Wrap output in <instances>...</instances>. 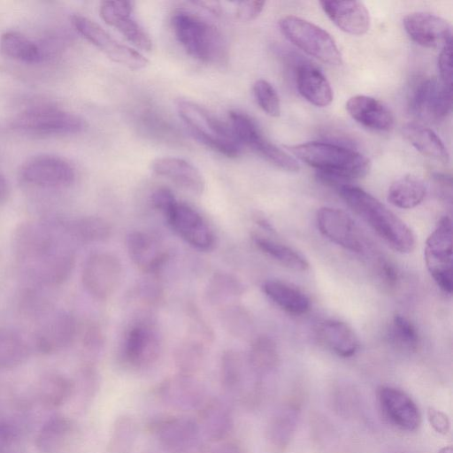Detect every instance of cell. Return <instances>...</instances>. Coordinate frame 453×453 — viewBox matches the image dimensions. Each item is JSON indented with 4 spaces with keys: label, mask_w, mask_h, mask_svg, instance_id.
<instances>
[{
    "label": "cell",
    "mask_w": 453,
    "mask_h": 453,
    "mask_svg": "<svg viewBox=\"0 0 453 453\" xmlns=\"http://www.w3.org/2000/svg\"><path fill=\"white\" fill-rule=\"evenodd\" d=\"M63 221L27 222L14 234L18 265L34 282L58 286L73 272L75 254L67 242Z\"/></svg>",
    "instance_id": "1"
},
{
    "label": "cell",
    "mask_w": 453,
    "mask_h": 453,
    "mask_svg": "<svg viewBox=\"0 0 453 453\" xmlns=\"http://www.w3.org/2000/svg\"><path fill=\"white\" fill-rule=\"evenodd\" d=\"M288 149L299 160L315 168L321 182L335 189L351 180L365 177L371 168L366 156L336 143L308 142Z\"/></svg>",
    "instance_id": "2"
},
{
    "label": "cell",
    "mask_w": 453,
    "mask_h": 453,
    "mask_svg": "<svg viewBox=\"0 0 453 453\" xmlns=\"http://www.w3.org/2000/svg\"><path fill=\"white\" fill-rule=\"evenodd\" d=\"M341 198L393 250L411 252L416 244L411 229L386 205L363 188L345 183L336 188Z\"/></svg>",
    "instance_id": "3"
},
{
    "label": "cell",
    "mask_w": 453,
    "mask_h": 453,
    "mask_svg": "<svg viewBox=\"0 0 453 453\" xmlns=\"http://www.w3.org/2000/svg\"><path fill=\"white\" fill-rule=\"evenodd\" d=\"M176 39L193 58L206 64L222 65L227 58L226 44L220 32L206 20L186 11L172 17Z\"/></svg>",
    "instance_id": "4"
},
{
    "label": "cell",
    "mask_w": 453,
    "mask_h": 453,
    "mask_svg": "<svg viewBox=\"0 0 453 453\" xmlns=\"http://www.w3.org/2000/svg\"><path fill=\"white\" fill-rule=\"evenodd\" d=\"M176 109L196 141L228 157H235L241 153L242 145L235 139L230 127L207 110L185 99L176 101Z\"/></svg>",
    "instance_id": "5"
},
{
    "label": "cell",
    "mask_w": 453,
    "mask_h": 453,
    "mask_svg": "<svg viewBox=\"0 0 453 453\" xmlns=\"http://www.w3.org/2000/svg\"><path fill=\"white\" fill-rule=\"evenodd\" d=\"M279 27L290 42L308 55L327 65L342 64V53L335 41L320 27L295 15L281 18Z\"/></svg>",
    "instance_id": "6"
},
{
    "label": "cell",
    "mask_w": 453,
    "mask_h": 453,
    "mask_svg": "<svg viewBox=\"0 0 453 453\" xmlns=\"http://www.w3.org/2000/svg\"><path fill=\"white\" fill-rule=\"evenodd\" d=\"M13 128L37 134H73L84 128L79 116L53 106L38 105L27 108L14 117Z\"/></svg>",
    "instance_id": "7"
},
{
    "label": "cell",
    "mask_w": 453,
    "mask_h": 453,
    "mask_svg": "<svg viewBox=\"0 0 453 453\" xmlns=\"http://www.w3.org/2000/svg\"><path fill=\"white\" fill-rule=\"evenodd\" d=\"M424 256L426 268L434 282L443 292L451 294L452 224L449 217L441 218L427 237Z\"/></svg>",
    "instance_id": "8"
},
{
    "label": "cell",
    "mask_w": 453,
    "mask_h": 453,
    "mask_svg": "<svg viewBox=\"0 0 453 453\" xmlns=\"http://www.w3.org/2000/svg\"><path fill=\"white\" fill-rule=\"evenodd\" d=\"M71 22L82 37L113 62L133 70L142 69L149 65V60L142 54L118 42L90 19L75 14L72 16Z\"/></svg>",
    "instance_id": "9"
},
{
    "label": "cell",
    "mask_w": 453,
    "mask_h": 453,
    "mask_svg": "<svg viewBox=\"0 0 453 453\" xmlns=\"http://www.w3.org/2000/svg\"><path fill=\"white\" fill-rule=\"evenodd\" d=\"M451 106L452 88L439 77H430L419 81L410 99L411 111L427 123L445 119L450 112Z\"/></svg>",
    "instance_id": "10"
},
{
    "label": "cell",
    "mask_w": 453,
    "mask_h": 453,
    "mask_svg": "<svg viewBox=\"0 0 453 453\" xmlns=\"http://www.w3.org/2000/svg\"><path fill=\"white\" fill-rule=\"evenodd\" d=\"M149 430L158 444L171 453H185L196 444L200 435L198 421L180 415L160 416L149 423Z\"/></svg>",
    "instance_id": "11"
},
{
    "label": "cell",
    "mask_w": 453,
    "mask_h": 453,
    "mask_svg": "<svg viewBox=\"0 0 453 453\" xmlns=\"http://www.w3.org/2000/svg\"><path fill=\"white\" fill-rule=\"evenodd\" d=\"M121 263L107 252L92 254L85 262L81 280L87 292L98 300L109 298L119 285Z\"/></svg>",
    "instance_id": "12"
},
{
    "label": "cell",
    "mask_w": 453,
    "mask_h": 453,
    "mask_svg": "<svg viewBox=\"0 0 453 453\" xmlns=\"http://www.w3.org/2000/svg\"><path fill=\"white\" fill-rule=\"evenodd\" d=\"M319 232L335 244L355 253H365L367 241L359 227L344 211L322 207L316 214Z\"/></svg>",
    "instance_id": "13"
},
{
    "label": "cell",
    "mask_w": 453,
    "mask_h": 453,
    "mask_svg": "<svg viewBox=\"0 0 453 453\" xmlns=\"http://www.w3.org/2000/svg\"><path fill=\"white\" fill-rule=\"evenodd\" d=\"M161 351L159 335L147 321H139L127 332L121 349L123 361L133 368L153 365Z\"/></svg>",
    "instance_id": "14"
},
{
    "label": "cell",
    "mask_w": 453,
    "mask_h": 453,
    "mask_svg": "<svg viewBox=\"0 0 453 453\" xmlns=\"http://www.w3.org/2000/svg\"><path fill=\"white\" fill-rule=\"evenodd\" d=\"M78 328L76 319L70 312H50L35 332V348L46 355L58 352L74 342Z\"/></svg>",
    "instance_id": "15"
},
{
    "label": "cell",
    "mask_w": 453,
    "mask_h": 453,
    "mask_svg": "<svg viewBox=\"0 0 453 453\" xmlns=\"http://www.w3.org/2000/svg\"><path fill=\"white\" fill-rule=\"evenodd\" d=\"M21 179L42 188H64L75 178L73 166L65 159L52 155H41L28 159L20 169Z\"/></svg>",
    "instance_id": "16"
},
{
    "label": "cell",
    "mask_w": 453,
    "mask_h": 453,
    "mask_svg": "<svg viewBox=\"0 0 453 453\" xmlns=\"http://www.w3.org/2000/svg\"><path fill=\"white\" fill-rule=\"evenodd\" d=\"M173 230L187 243L199 250H211L215 245L212 230L192 207L179 203L165 217Z\"/></svg>",
    "instance_id": "17"
},
{
    "label": "cell",
    "mask_w": 453,
    "mask_h": 453,
    "mask_svg": "<svg viewBox=\"0 0 453 453\" xmlns=\"http://www.w3.org/2000/svg\"><path fill=\"white\" fill-rule=\"evenodd\" d=\"M156 394L164 404L182 411H199L208 400L204 388L193 376L180 373L161 381Z\"/></svg>",
    "instance_id": "18"
},
{
    "label": "cell",
    "mask_w": 453,
    "mask_h": 453,
    "mask_svg": "<svg viewBox=\"0 0 453 453\" xmlns=\"http://www.w3.org/2000/svg\"><path fill=\"white\" fill-rule=\"evenodd\" d=\"M403 25L409 37L420 46L442 49L451 44V26L445 19L436 14L411 12L403 18Z\"/></svg>",
    "instance_id": "19"
},
{
    "label": "cell",
    "mask_w": 453,
    "mask_h": 453,
    "mask_svg": "<svg viewBox=\"0 0 453 453\" xmlns=\"http://www.w3.org/2000/svg\"><path fill=\"white\" fill-rule=\"evenodd\" d=\"M378 401L386 418L397 428L413 432L419 427V409L403 390L391 386H382L378 390Z\"/></svg>",
    "instance_id": "20"
},
{
    "label": "cell",
    "mask_w": 453,
    "mask_h": 453,
    "mask_svg": "<svg viewBox=\"0 0 453 453\" xmlns=\"http://www.w3.org/2000/svg\"><path fill=\"white\" fill-rule=\"evenodd\" d=\"M133 3L129 1H104L99 13L104 21L115 27L136 48L150 51L152 41L140 24L132 16Z\"/></svg>",
    "instance_id": "21"
},
{
    "label": "cell",
    "mask_w": 453,
    "mask_h": 453,
    "mask_svg": "<svg viewBox=\"0 0 453 453\" xmlns=\"http://www.w3.org/2000/svg\"><path fill=\"white\" fill-rule=\"evenodd\" d=\"M322 10L342 31L353 35H365L370 27L371 18L364 3L360 1H320Z\"/></svg>",
    "instance_id": "22"
},
{
    "label": "cell",
    "mask_w": 453,
    "mask_h": 453,
    "mask_svg": "<svg viewBox=\"0 0 453 453\" xmlns=\"http://www.w3.org/2000/svg\"><path fill=\"white\" fill-rule=\"evenodd\" d=\"M130 259L147 273L157 272L168 259V252L154 235L143 231H133L127 238Z\"/></svg>",
    "instance_id": "23"
},
{
    "label": "cell",
    "mask_w": 453,
    "mask_h": 453,
    "mask_svg": "<svg viewBox=\"0 0 453 453\" xmlns=\"http://www.w3.org/2000/svg\"><path fill=\"white\" fill-rule=\"evenodd\" d=\"M346 111L360 125L374 131H388L394 126V116L381 101L357 95L349 98Z\"/></svg>",
    "instance_id": "24"
},
{
    "label": "cell",
    "mask_w": 453,
    "mask_h": 453,
    "mask_svg": "<svg viewBox=\"0 0 453 453\" xmlns=\"http://www.w3.org/2000/svg\"><path fill=\"white\" fill-rule=\"evenodd\" d=\"M151 169L156 174L169 179L180 188L194 195H201L204 190L205 181L202 173L192 164L182 158L158 157L153 161Z\"/></svg>",
    "instance_id": "25"
},
{
    "label": "cell",
    "mask_w": 453,
    "mask_h": 453,
    "mask_svg": "<svg viewBox=\"0 0 453 453\" xmlns=\"http://www.w3.org/2000/svg\"><path fill=\"white\" fill-rule=\"evenodd\" d=\"M296 78L297 89L306 101L317 107H326L332 103L333 88L318 67L311 64L300 65Z\"/></svg>",
    "instance_id": "26"
},
{
    "label": "cell",
    "mask_w": 453,
    "mask_h": 453,
    "mask_svg": "<svg viewBox=\"0 0 453 453\" xmlns=\"http://www.w3.org/2000/svg\"><path fill=\"white\" fill-rule=\"evenodd\" d=\"M198 411V424L206 437L215 442L226 440L234 428V418L229 406L219 399H208Z\"/></svg>",
    "instance_id": "27"
},
{
    "label": "cell",
    "mask_w": 453,
    "mask_h": 453,
    "mask_svg": "<svg viewBox=\"0 0 453 453\" xmlns=\"http://www.w3.org/2000/svg\"><path fill=\"white\" fill-rule=\"evenodd\" d=\"M318 337L326 348L342 357L355 355L359 348V340L353 329L341 320L323 321L318 327Z\"/></svg>",
    "instance_id": "28"
},
{
    "label": "cell",
    "mask_w": 453,
    "mask_h": 453,
    "mask_svg": "<svg viewBox=\"0 0 453 453\" xmlns=\"http://www.w3.org/2000/svg\"><path fill=\"white\" fill-rule=\"evenodd\" d=\"M74 426L64 416H53L41 427L35 445L41 453H60L71 442Z\"/></svg>",
    "instance_id": "29"
},
{
    "label": "cell",
    "mask_w": 453,
    "mask_h": 453,
    "mask_svg": "<svg viewBox=\"0 0 453 453\" xmlns=\"http://www.w3.org/2000/svg\"><path fill=\"white\" fill-rule=\"evenodd\" d=\"M404 138L422 155L447 164L449 151L441 139L431 128L417 123H408L403 127Z\"/></svg>",
    "instance_id": "30"
},
{
    "label": "cell",
    "mask_w": 453,
    "mask_h": 453,
    "mask_svg": "<svg viewBox=\"0 0 453 453\" xmlns=\"http://www.w3.org/2000/svg\"><path fill=\"white\" fill-rule=\"evenodd\" d=\"M263 291L277 306L288 313L303 314L311 307L309 297L302 290L287 282L278 280H266L263 284Z\"/></svg>",
    "instance_id": "31"
},
{
    "label": "cell",
    "mask_w": 453,
    "mask_h": 453,
    "mask_svg": "<svg viewBox=\"0 0 453 453\" xmlns=\"http://www.w3.org/2000/svg\"><path fill=\"white\" fill-rule=\"evenodd\" d=\"M426 195L423 181L412 175L395 180L388 188V201L401 209H411L420 204Z\"/></svg>",
    "instance_id": "32"
},
{
    "label": "cell",
    "mask_w": 453,
    "mask_h": 453,
    "mask_svg": "<svg viewBox=\"0 0 453 453\" xmlns=\"http://www.w3.org/2000/svg\"><path fill=\"white\" fill-rule=\"evenodd\" d=\"M74 384L69 378L55 372L42 376L38 384V395L47 409H55L64 404L73 395Z\"/></svg>",
    "instance_id": "33"
},
{
    "label": "cell",
    "mask_w": 453,
    "mask_h": 453,
    "mask_svg": "<svg viewBox=\"0 0 453 453\" xmlns=\"http://www.w3.org/2000/svg\"><path fill=\"white\" fill-rule=\"evenodd\" d=\"M63 223L70 239L81 242L105 241L111 234L109 222L99 217H83Z\"/></svg>",
    "instance_id": "34"
},
{
    "label": "cell",
    "mask_w": 453,
    "mask_h": 453,
    "mask_svg": "<svg viewBox=\"0 0 453 453\" xmlns=\"http://www.w3.org/2000/svg\"><path fill=\"white\" fill-rule=\"evenodd\" d=\"M239 352L229 349L223 353L220 361V382L224 390L232 397L243 398L245 365Z\"/></svg>",
    "instance_id": "35"
},
{
    "label": "cell",
    "mask_w": 453,
    "mask_h": 453,
    "mask_svg": "<svg viewBox=\"0 0 453 453\" xmlns=\"http://www.w3.org/2000/svg\"><path fill=\"white\" fill-rule=\"evenodd\" d=\"M243 293L242 283L233 275L216 273L207 286L210 303L220 310L234 304V302Z\"/></svg>",
    "instance_id": "36"
},
{
    "label": "cell",
    "mask_w": 453,
    "mask_h": 453,
    "mask_svg": "<svg viewBox=\"0 0 453 453\" xmlns=\"http://www.w3.org/2000/svg\"><path fill=\"white\" fill-rule=\"evenodd\" d=\"M253 241L262 252L273 257L285 267L297 272L308 270L309 262L296 250L257 234L253 236Z\"/></svg>",
    "instance_id": "37"
},
{
    "label": "cell",
    "mask_w": 453,
    "mask_h": 453,
    "mask_svg": "<svg viewBox=\"0 0 453 453\" xmlns=\"http://www.w3.org/2000/svg\"><path fill=\"white\" fill-rule=\"evenodd\" d=\"M0 50L9 58L25 63H37L42 58L41 48L15 31H8L1 35Z\"/></svg>",
    "instance_id": "38"
},
{
    "label": "cell",
    "mask_w": 453,
    "mask_h": 453,
    "mask_svg": "<svg viewBox=\"0 0 453 453\" xmlns=\"http://www.w3.org/2000/svg\"><path fill=\"white\" fill-rule=\"evenodd\" d=\"M29 356V347L15 331L0 326V368L19 365Z\"/></svg>",
    "instance_id": "39"
},
{
    "label": "cell",
    "mask_w": 453,
    "mask_h": 453,
    "mask_svg": "<svg viewBox=\"0 0 453 453\" xmlns=\"http://www.w3.org/2000/svg\"><path fill=\"white\" fill-rule=\"evenodd\" d=\"M206 344L189 335L179 344L174 352V363L180 374L193 376L200 369Z\"/></svg>",
    "instance_id": "40"
},
{
    "label": "cell",
    "mask_w": 453,
    "mask_h": 453,
    "mask_svg": "<svg viewBox=\"0 0 453 453\" xmlns=\"http://www.w3.org/2000/svg\"><path fill=\"white\" fill-rule=\"evenodd\" d=\"M297 420V411L291 406L280 409L272 418L268 426L267 437L272 448L282 449L294 434Z\"/></svg>",
    "instance_id": "41"
},
{
    "label": "cell",
    "mask_w": 453,
    "mask_h": 453,
    "mask_svg": "<svg viewBox=\"0 0 453 453\" xmlns=\"http://www.w3.org/2000/svg\"><path fill=\"white\" fill-rule=\"evenodd\" d=\"M278 363V352L275 342L267 336L256 338L250 349L249 364L257 373L273 370Z\"/></svg>",
    "instance_id": "42"
},
{
    "label": "cell",
    "mask_w": 453,
    "mask_h": 453,
    "mask_svg": "<svg viewBox=\"0 0 453 453\" xmlns=\"http://www.w3.org/2000/svg\"><path fill=\"white\" fill-rule=\"evenodd\" d=\"M274 166L288 172H298L297 160L285 150L268 141L261 134L249 147Z\"/></svg>",
    "instance_id": "43"
},
{
    "label": "cell",
    "mask_w": 453,
    "mask_h": 453,
    "mask_svg": "<svg viewBox=\"0 0 453 453\" xmlns=\"http://www.w3.org/2000/svg\"><path fill=\"white\" fill-rule=\"evenodd\" d=\"M138 434L135 420L130 416L119 417L114 425L109 448L111 453H130Z\"/></svg>",
    "instance_id": "44"
},
{
    "label": "cell",
    "mask_w": 453,
    "mask_h": 453,
    "mask_svg": "<svg viewBox=\"0 0 453 453\" xmlns=\"http://www.w3.org/2000/svg\"><path fill=\"white\" fill-rule=\"evenodd\" d=\"M389 336L394 343L408 350H415L419 342V336L415 326L400 314H395L393 317Z\"/></svg>",
    "instance_id": "45"
},
{
    "label": "cell",
    "mask_w": 453,
    "mask_h": 453,
    "mask_svg": "<svg viewBox=\"0 0 453 453\" xmlns=\"http://www.w3.org/2000/svg\"><path fill=\"white\" fill-rule=\"evenodd\" d=\"M230 128L241 145L250 147V145L261 134V132L248 115L231 111L229 112Z\"/></svg>",
    "instance_id": "46"
},
{
    "label": "cell",
    "mask_w": 453,
    "mask_h": 453,
    "mask_svg": "<svg viewBox=\"0 0 453 453\" xmlns=\"http://www.w3.org/2000/svg\"><path fill=\"white\" fill-rule=\"evenodd\" d=\"M254 97L259 107L271 117L280 114V96L273 86L264 79L256 81L253 85Z\"/></svg>",
    "instance_id": "47"
},
{
    "label": "cell",
    "mask_w": 453,
    "mask_h": 453,
    "mask_svg": "<svg viewBox=\"0 0 453 453\" xmlns=\"http://www.w3.org/2000/svg\"><path fill=\"white\" fill-rule=\"evenodd\" d=\"M77 336H80L83 349L89 353L98 351L104 344L101 328L94 322H87L81 327L79 326Z\"/></svg>",
    "instance_id": "48"
},
{
    "label": "cell",
    "mask_w": 453,
    "mask_h": 453,
    "mask_svg": "<svg viewBox=\"0 0 453 453\" xmlns=\"http://www.w3.org/2000/svg\"><path fill=\"white\" fill-rule=\"evenodd\" d=\"M151 202L153 206L166 217L178 201L169 188H159L153 192Z\"/></svg>",
    "instance_id": "49"
},
{
    "label": "cell",
    "mask_w": 453,
    "mask_h": 453,
    "mask_svg": "<svg viewBox=\"0 0 453 453\" xmlns=\"http://www.w3.org/2000/svg\"><path fill=\"white\" fill-rule=\"evenodd\" d=\"M264 1H242L236 6L235 17L241 21H250L257 18L264 10Z\"/></svg>",
    "instance_id": "50"
},
{
    "label": "cell",
    "mask_w": 453,
    "mask_h": 453,
    "mask_svg": "<svg viewBox=\"0 0 453 453\" xmlns=\"http://www.w3.org/2000/svg\"><path fill=\"white\" fill-rule=\"evenodd\" d=\"M452 46L451 44L441 49L438 58L439 78L449 87L452 88Z\"/></svg>",
    "instance_id": "51"
},
{
    "label": "cell",
    "mask_w": 453,
    "mask_h": 453,
    "mask_svg": "<svg viewBox=\"0 0 453 453\" xmlns=\"http://www.w3.org/2000/svg\"><path fill=\"white\" fill-rule=\"evenodd\" d=\"M428 420L433 428L440 434H447L449 429V421L446 414L441 411L430 408L427 412Z\"/></svg>",
    "instance_id": "52"
},
{
    "label": "cell",
    "mask_w": 453,
    "mask_h": 453,
    "mask_svg": "<svg viewBox=\"0 0 453 453\" xmlns=\"http://www.w3.org/2000/svg\"><path fill=\"white\" fill-rule=\"evenodd\" d=\"M17 437L15 428L6 422H0V453H4Z\"/></svg>",
    "instance_id": "53"
},
{
    "label": "cell",
    "mask_w": 453,
    "mask_h": 453,
    "mask_svg": "<svg viewBox=\"0 0 453 453\" xmlns=\"http://www.w3.org/2000/svg\"><path fill=\"white\" fill-rule=\"evenodd\" d=\"M378 265L379 273L384 280L389 285L395 284L397 280V273L393 265L388 260L380 259Z\"/></svg>",
    "instance_id": "54"
},
{
    "label": "cell",
    "mask_w": 453,
    "mask_h": 453,
    "mask_svg": "<svg viewBox=\"0 0 453 453\" xmlns=\"http://www.w3.org/2000/svg\"><path fill=\"white\" fill-rule=\"evenodd\" d=\"M212 453H245V451L236 441L225 440L218 442Z\"/></svg>",
    "instance_id": "55"
},
{
    "label": "cell",
    "mask_w": 453,
    "mask_h": 453,
    "mask_svg": "<svg viewBox=\"0 0 453 453\" xmlns=\"http://www.w3.org/2000/svg\"><path fill=\"white\" fill-rule=\"evenodd\" d=\"M196 4H200L201 6H203L207 10H209L211 12L219 13L220 12V6L219 3L213 2V1H200L196 2Z\"/></svg>",
    "instance_id": "56"
},
{
    "label": "cell",
    "mask_w": 453,
    "mask_h": 453,
    "mask_svg": "<svg viewBox=\"0 0 453 453\" xmlns=\"http://www.w3.org/2000/svg\"><path fill=\"white\" fill-rule=\"evenodd\" d=\"M8 192V185L6 180L0 174V202L4 200Z\"/></svg>",
    "instance_id": "57"
},
{
    "label": "cell",
    "mask_w": 453,
    "mask_h": 453,
    "mask_svg": "<svg viewBox=\"0 0 453 453\" xmlns=\"http://www.w3.org/2000/svg\"><path fill=\"white\" fill-rule=\"evenodd\" d=\"M438 453H453V451L452 448L450 446H448L441 449V450Z\"/></svg>",
    "instance_id": "58"
}]
</instances>
